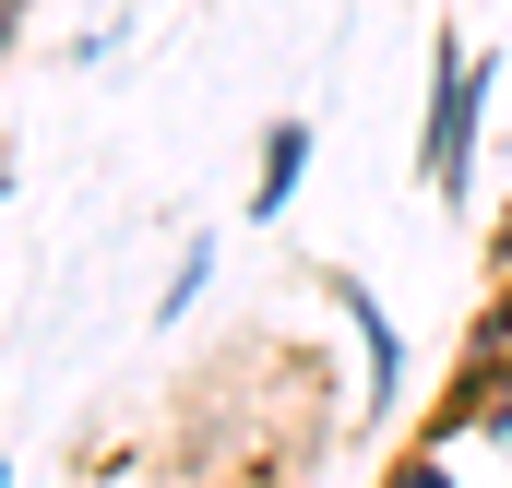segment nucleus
Returning a JSON list of instances; mask_svg holds the SVG:
<instances>
[{"label": "nucleus", "instance_id": "9", "mask_svg": "<svg viewBox=\"0 0 512 488\" xmlns=\"http://www.w3.org/2000/svg\"><path fill=\"white\" fill-rule=\"evenodd\" d=\"M0 203H12V167H0Z\"/></svg>", "mask_w": 512, "mask_h": 488}, {"label": "nucleus", "instance_id": "10", "mask_svg": "<svg viewBox=\"0 0 512 488\" xmlns=\"http://www.w3.org/2000/svg\"><path fill=\"white\" fill-rule=\"evenodd\" d=\"M0 488H12V465H0Z\"/></svg>", "mask_w": 512, "mask_h": 488}, {"label": "nucleus", "instance_id": "6", "mask_svg": "<svg viewBox=\"0 0 512 488\" xmlns=\"http://www.w3.org/2000/svg\"><path fill=\"white\" fill-rule=\"evenodd\" d=\"M512 346V298H489V310H477V358H501Z\"/></svg>", "mask_w": 512, "mask_h": 488}, {"label": "nucleus", "instance_id": "8", "mask_svg": "<svg viewBox=\"0 0 512 488\" xmlns=\"http://www.w3.org/2000/svg\"><path fill=\"white\" fill-rule=\"evenodd\" d=\"M24 12H36V0H0V60L24 48Z\"/></svg>", "mask_w": 512, "mask_h": 488}, {"label": "nucleus", "instance_id": "11", "mask_svg": "<svg viewBox=\"0 0 512 488\" xmlns=\"http://www.w3.org/2000/svg\"><path fill=\"white\" fill-rule=\"evenodd\" d=\"M239 488H262V477H239Z\"/></svg>", "mask_w": 512, "mask_h": 488}, {"label": "nucleus", "instance_id": "5", "mask_svg": "<svg viewBox=\"0 0 512 488\" xmlns=\"http://www.w3.org/2000/svg\"><path fill=\"white\" fill-rule=\"evenodd\" d=\"M477 369H489V429H512V346H501V358H477Z\"/></svg>", "mask_w": 512, "mask_h": 488}, {"label": "nucleus", "instance_id": "3", "mask_svg": "<svg viewBox=\"0 0 512 488\" xmlns=\"http://www.w3.org/2000/svg\"><path fill=\"white\" fill-rule=\"evenodd\" d=\"M298 179H310V120H274L262 131V179H251V227H274L298 203Z\"/></svg>", "mask_w": 512, "mask_h": 488}, {"label": "nucleus", "instance_id": "4", "mask_svg": "<svg viewBox=\"0 0 512 488\" xmlns=\"http://www.w3.org/2000/svg\"><path fill=\"white\" fill-rule=\"evenodd\" d=\"M203 286H215V239H191L179 262H167V322H179V310H191Z\"/></svg>", "mask_w": 512, "mask_h": 488}, {"label": "nucleus", "instance_id": "2", "mask_svg": "<svg viewBox=\"0 0 512 488\" xmlns=\"http://www.w3.org/2000/svg\"><path fill=\"white\" fill-rule=\"evenodd\" d=\"M334 310H346V322H358V346H370V405H393V393H405V334L382 322V298H370L358 274H334Z\"/></svg>", "mask_w": 512, "mask_h": 488}, {"label": "nucleus", "instance_id": "1", "mask_svg": "<svg viewBox=\"0 0 512 488\" xmlns=\"http://www.w3.org/2000/svg\"><path fill=\"white\" fill-rule=\"evenodd\" d=\"M477 108H489V48H465L453 24L429 36V120H417V179L429 203L477 191Z\"/></svg>", "mask_w": 512, "mask_h": 488}, {"label": "nucleus", "instance_id": "7", "mask_svg": "<svg viewBox=\"0 0 512 488\" xmlns=\"http://www.w3.org/2000/svg\"><path fill=\"white\" fill-rule=\"evenodd\" d=\"M393 488H441V441H417V453L393 465Z\"/></svg>", "mask_w": 512, "mask_h": 488}]
</instances>
